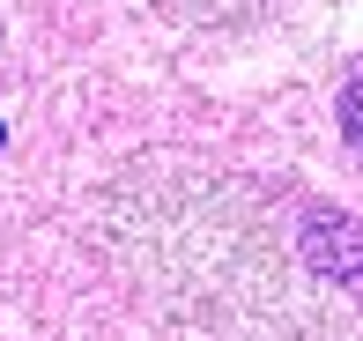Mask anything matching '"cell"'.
Listing matches in <instances>:
<instances>
[{
    "label": "cell",
    "instance_id": "3957f363",
    "mask_svg": "<svg viewBox=\"0 0 363 341\" xmlns=\"http://www.w3.org/2000/svg\"><path fill=\"white\" fill-rule=\"evenodd\" d=\"M334 119H341V141L356 149V164H363V60L349 74H341V96H334Z\"/></svg>",
    "mask_w": 363,
    "mask_h": 341
},
{
    "label": "cell",
    "instance_id": "277c9868",
    "mask_svg": "<svg viewBox=\"0 0 363 341\" xmlns=\"http://www.w3.org/2000/svg\"><path fill=\"white\" fill-rule=\"evenodd\" d=\"M171 15H186V23H238V15H252L259 0H163Z\"/></svg>",
    "mask_w": 363,
    "mask_h": 341
},
{
    "label": "cell",
    "instance_id": "6da1fadb",
    "mask_svg": "<svg viewBox=\"0 0 363 341\" xmlns=\"http://www.w3.org/2000/svg\"><path fill=\"white\" fill-rule=\"evenodd\" d=\"M104 245L156 312L208 341H274L296 319L274 237L252 223L238 186L208 171H126L104 193Z\"/></svg>",
    "mask_w": 363,
    "mask_h": 341
},
{
    "label": "cell",
    "instance_id": "7a4b0ae2",
    "mask_svg": "<svg viewBox=\"0 0 363 341\" xmlns=\"http://www.w3.org/2000/svg\"><path fill=\"white\" fill-rule=\"evenodd\" d=\"M296 252H304V267L319 274V282L363 297V223L356 216H341V208H304V223H296Z\"/></svg>",
    "mask_w": 363,
    "mask_h": 341
}]
</instances>
